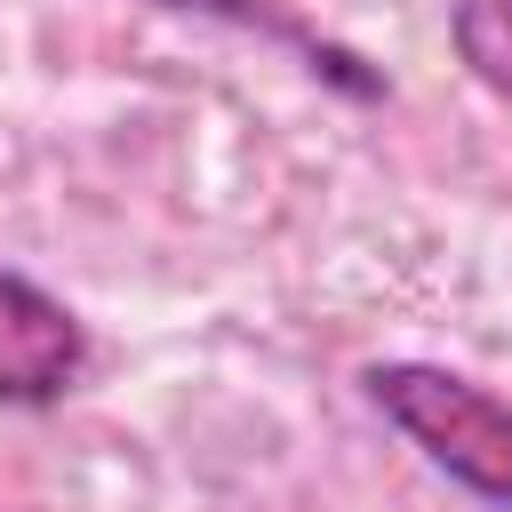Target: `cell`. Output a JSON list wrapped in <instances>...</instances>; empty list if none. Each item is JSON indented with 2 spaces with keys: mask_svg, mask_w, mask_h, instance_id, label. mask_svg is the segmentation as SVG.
Returning a JSON list of instances; mask_svg holds the SVG:
<instances>
[{
  "mask_svg": "<svg viewBox=\"0 0 512 512\" xmlns=\"http://www.w3.org/2000/svg\"><path fill=\"white\" fill-rule=\"evenodd\" d=\"M360 400L472 504L512 512V400L440 360H368Z\"/></svg>",
  "mask_w": 512,
  "mask_h": 512,
  "instance_id": "obj_1",
  "label": "cell"
},
{
  "mask_svg": "<svg viewBox=\"0 0 512 512\" xmlns=\"http://www.w3.org/2000/svg\"><path fill=\"white\" fill-rule=\"evenodd\" d=\"M96 344H88V320L40 288L32 272L0 264V408H56L80 392Z\"/></svg>",
  "mask_w": 512,
  "mask_h": 512,
  "instance_id": "obj_2",
  "label": "cell"
},
{
  "mask_svg": "<svg viewBox=\"0 0 512 512\" xmlns=\"http://www.w3.org/2000/svg\"><path fill=\"white\" fill-rule=\"evenodd\" d=\"M448 48L488 96L512 104V0H448Z\"/></svg>",
  "mask_w": 512,
  "mask_h": 512,
  "instance_id": "obj_3",
  "label": "cell"
},
{
  "mask_svg": "<svg viewBox=\"0 0 512 512\" xmlns=\"http://www.w3.org/2000/svg\"><path fill=\"white\" fill-rule=\"evenodd\" d=\"M168 8H208V16H232V24H248V32L296 40V48L312 56V72H328L336 88H352V96H392V88H384V72H360V56H352V48H336V40H312V32H296L288 16H272V8H256V0H168Z\"/></svg>",
  "mask_w": 512,
  "mask_h": 512,
  "instance_id": "obj_4",
  "label": "cell"
}]
</instances>
